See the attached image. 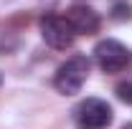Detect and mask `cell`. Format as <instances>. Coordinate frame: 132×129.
<instances>
[{"label": "cell", "mask_w": 132, "mask_h": 129, "mask_svg": "<svg viewBox=\"0 0 132 129\" xmlns=\"http://www.w3.org/2000/svg\"><path fill=\"white\" fill-rule=\"evenodd\" d=\"M89 58L86 56H74V58H69L66 63L59 66V71H56V76H53V86L64 94V96H71V94H79L81 91V86L86 84L89 79Z\"/></svg>", "instance_id": "obj_1"}, {"label": "cell", "mask_w": 132, "mask_h": 129, "mask_svg": "<svg viewBox=\"0 0 132 129\" xmlns=\"http://www.w3.org/2000/svg\"><path fill=\"white\" fill-rule=\"evenodd\" d=\"M74 124L79 129H107L112 124V106L102 99H84L74 109Z\"/></svg>", "instance_id": "obj_2"}, {"label": "cell", "mask_w": 132, "mask_h": 129, "mask_svg": "<svg viewBox=\"0 0 132 129\" xmlns=\"http://www.w3.org/2000/svg\"><path fill=\"white\" fill-rule=\"evenodd\" d=\"M94 58H97L99 68L104 73H119L130 63V51L125 48L119 41H114V38H104L94 48Z\"/></svg>", "instance_id": "obj_3"}, {"label": "cell", "mask_w": 132, "mask_h": 129, "mask_svg": "<svg viewBox=\"0 0 132 129\" xmlns=\"http://www.w3.org/2000/svg\"><path fill=\"white\" fill-rule=\"evenodd\" d=\"M41 35L56 51H66L74 43V31L69 28L66 18L61 15H43L41 18Z\"/></svg>", "instance_id": "obj_4"}, {"label": "cell", "mask_w": 132, "mask_h": 129, "mask_svg": "<svg viewBox=\"0 0 132 129\" xmlns=\"http://www.w3.org/2000/svg\"><path fill=\"white\" fill-rule=\"evenodd\" d=\"M64 18L69 28L74 31V35H94L99 31V15L89 5H71Z\"/></svg>", "instance_id": "obj_5"}, {"label": "cell", "mask_w": 132, "mask_h": 129, "mask_svg": "<svg viewBox=\"0 0 132 129\" xmlns=\"http://www.w3.org/2000/svg\"><path fill=\"white\" fill-rule=\"evenodd\" d=\"M112 13H114V20H130L132 18V8L127 3H117L114 8H112Z\"/></svg>", "instance_id": "obj_6"}, {"label": "cell", "mask_w": 132, "mask_h": 129, "mask_svg": "<svg viewBox=\"0 0 132 129\" xmlns=\"http://www.w3.org/2000/svg\"><path fill=\"white\" fill-rule=\"evenodd\" d=\"M117 96L122 99L125 104H132V81H125V84H117Z\"/></svg>", "instance_id": "obj_7"}, {"label": "cell", "mask_w": 132, "mask_h": 129, "mask_svg": "<svg viewBox=\"0 0 132 129\" xmlns=\"http://www.w3.org/2000/svg\"><path fill=\"white\" fill-rule=\"evenodd\" d=\"M0 84H3V76H0Z\"/></svg>", "instance_id": "obj_8"}]
</instances>
